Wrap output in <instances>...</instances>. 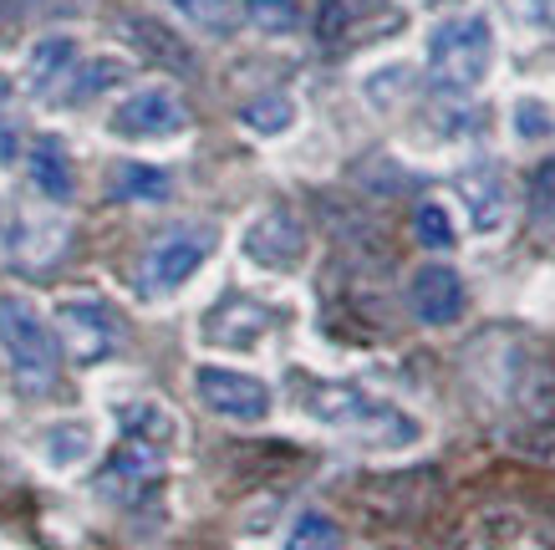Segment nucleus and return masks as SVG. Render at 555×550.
<instances>
[{"label": "nucleus", "mask_w": 555, "mask_h": 550, "mask_svg": "<svg viewBox=\"0 0 555 550\" xmlns=\"http://www.w3.org/2000/svg\"><path fill=\"white\" fill-rule=\"evenodd\" d=\"M128 36L149 51L153 62H169V67H179V72H189V62H194L184 41H179L169 26H158V21H128Z\"/></svg>", "instance_id": "nucleus-13"}, {"label": "nucleus", "mask_w": 555, "mask_h": 550, "mask_svg": "<svg viewBox=\"0 0 555 550\" xmlns=\"http://www.w3.org/2000/svg\"><path fill=\"white\" fill-rule=\"evenodd\" d=\"M413 225H418V240L428 251H449V245H454V225H449V215H443L438 204H423Z\"/></svg>", "instance_id": "nucleus-23"}, {"label": "nucleus", "mask_w": 555, "mask_h": 550, "mask_svg": "<svg viewBox=\"0 0 555 550\" xmlns=\"http://www.w3.org/2000/svg\"><path fill=\"white\" fill-rule=\"evenodd\" d=\"M189 128V107L169 87H143L113 113V133L118 138H169Z\"/></svg>", "instance_id": "nucleus-8"}, {"label": "nucleus", "mask_w": 555, "mask_h": 550, "mask_svg": "<svg viewBox=\"0 0 555 550\" xmlns=\"http://www.w3.org/2000/svg\"><path fill=\"white\" fill-rule=\"evenodd\" d=\"M72 56H77V47H72L67 36H47V41H41V47L31 51V67H26V82H31L36 92H47V87L56 82L62 72H67Z\"/></svg>", "instance_id": "nucleus-17"}, {"label": "nucleus", "mask_w": 555, "mask_h": 550, "mask_svg": "<svg viewBox=\"0 0 555 550\" xmlns=\"http://www.w3.org/2000/svg\"><path fill=\"white\" fill-rule=\"evenodd\" d=\"M489 51H494V41H489V21L485 16L449 21V26H438L434 41H428V72H434L438 87L469 92V87L485 82Z\"/></svg>", "instance_id": "nucleus-3"}, {"label": "nucleus", "mask_w": 555, "mask_h": 550, "mask_svg": "<svg viewBox=\"0 0 555 550\" xmlns=\"http://www.w3.org/2000/svg\"><path fill=\"white\" fill-rule=\"evenodd\" d=\"M301 408L317 423L337 429L341 438H357V444H372V449H408L418 444V418H408L403 408L372 398L352 383H311L301 393Z\"/></svg>", "instance_id": "nucleus-1"}, {"label": "nucleus", "mask_w": 555, "mask_h": 550, "mask_svg": "<svg viewBox=\"0 0 555 550\" xmlns=\"http://www.w3.org/2000/svg\"><path fill=\"white\" fill-rule=\"evenodd\" d=\"M189 21H199L204 31H230V0H173Z\"/></svg>", "instance_id": "nucleus-24"}, {"label": "nucleus", "mask_w": 555, "mask_h": 550, "mask_svg": "<svg viewBox=\"0 0 555 550\" xmlns=\"http://www.w3.org/2000/svg\"><path fill=\"white\" fill-rule=\"evenodd\" d=\"M270 327H275V311L260 306V300H240V296L219 300L215 311L204 317V336H209V342H224V347H250Z\"/></svg>", "instance_id": "nucleus-11"}, {"label": "nucleus", "mask_w": 555, "mask_h": 550, "mask_svg": "<svg viewBox=\"0 0 555 550\" xmlns=\"http://www.w3.org/2000/svg\"><path fill=\"white\" fill-rule=\"evenodd\" d=\"M122 77H128V67H122V62H87V67L77 72V82L67 87V98L82 102V98H92V92H102V87L122 82Z\"/></svg>", "instance_id": "nucleus-21"}, {"label": "nucleus", "mask_w": 555, "mask_h": 550, "mask_svg": "<svg viewBox=\"0 0 555 550\" xmlns=\"http://www.w3.org/2000/svg\"><path fill=\"white\" fill-rule=\"evenodd\" d=\"M31 179L47 200H67L72 194V164H67V153H62L56 138H41L31 149Z\"/></svg>", "instance_id": "nucleus-12"}, {"label": "nucleus", "mask_w": 555, "mask_h": 550, "mask_svg": "<svg viewBox=\"0 0 555 550\" xmlns=\"http://www.w3.org/2000/svg\"><path fill=\"white\" fill-rule=\"evenodd\" d=\"M209 251H215V234L199 230V225L164 234V240L143 255V276H138V285H143L149 296H169V291H179V285L204 266V255Z\"/></svg>", "instance_id": "nucleus-5"}, {"label": "nucleus", "mask_w": 555, "mask_h": 550, "mask_svg": "<svg viewBox=\"0 0 555 550\" xmlns=\"http://www.w3.org/2000/svg\"><path fill=\"white\" fill-rule=\"evenodd\" d=\"M199 402L219 418H235V423H260L270 413V387L250 372H230V367H199L194 372Z\"/></svg>", "instance_id": "nucleus-6"}, {"label": "nucleus", "mask_w": 555, "mask_h": 550, "mask_svg": "<svg viewBox=\"0 0 555 550\" xmlns=\"http://www.w3.org/2000/svg\"><path fill=\"white\" fill-rule=\"evenodd\" d=\"M306 251V234L301 225L286 215V209H270V215H260L245 230V255H250L255 266H266V270H286L296 266Z\"/></svg>", "instance_id": "nucleus-9"}, {"label": "nucleus", "mask_w": 555, "mask_h": 550, "mask_svg": "<svg viewBox=\"0 0 555 550\" xmlns=\"http://www.w3.org/2000/svg\"><path fill=\"white\" fill-rule=\"evenodd\" d=\"M0 347L11 357L21 387L47 393L56 383V367H62V342L47 332V321L36 317L31 300L21 296H0Z\"/></svg>", "instance_id": "nucleus-2"}, {"label": "nucleus", "mask_w": 555, "mask_h": 550, "mask_svg": "<svg viewBox=\"0 0 555 550\" xmlns=\"http://www.w3.org/2000/svg\"><path fill=\"white\" fill-rule=\"evenodd\" d=\"M245 16L260 31H296L301 26V0H245Z\"/></svg>", "instance_id": "nucleus-18"}, {"label": "nucleus", "mask_w": 555, "mask_h": 550, "mask_svg": "<svg viewBox=\"0 0 555 550\" xmlns=\"http://www.w3.org/2000/svg\"><path fill=\"white\" fill-rule=\"evenodd\" d=\"M56 327H62V347L77 357V362H102L113 357V347L122 342V321L107 300L92 296H67L56 306Z\"/></svg>", "instance_id": "nucleus-4"}, {"label": "nucleus", "mask_w": 555, "mask_h": 550, "mask_svg": "<svg viewBox=\"0 0 555 550\" xmlns=\"http://www.w3.org/2000/svg\"><path fill=\"white\" fill-rule=\"evenodd\" d=\"M240 117H245V128H255V133H281V128H291L296 107H291V98L270 92V98H255Z\"/></svg>", "instance_id": "nucleus-20"}, {"label": "nucleus", "mask_w": 555, "mask_h": 550, "mask_svg": "<svg viewBox=\"0 0 555 550\" xmlns=\"http://www.w3.org/2000/svg\"><path fill=\"white\" fill-rule=\"evenodd\" d=\"M367 11H377V0H321V16H317L321 41H326V47H341Z\"/></svg>", "instance_id": "nucleus-15"}, {"label": "nucleus", "mask_w": 555, "mask_h": 550, "mask_svg": "<svg viewBox=\"0 0 555 550\" xmlns=\"http://www.w3.org/2000/svg\"><path fill=\"white\" fill-rule=\"evenodd\" d=\"M164 453H169V444H158V438L122 434L118 453H113L107 469H102L98 489L107 495V500H138L149 484H158V474H164Z\"/></svg>", "instance_id": "nucleus-7"}, {"label": "nucleus", "mask_w": 555, "mask_h": 550, "mask_svg": "<svg viewBox=\"0 0 555 550\" xmlns=\"http://www.w3.org/2000/svg\"><path fill=\"white\" fill-rule=\"evenodd\" d=\"M286 550H341V525L332 515H321V510H306L291 525Z\"/></svg>", "instance_id": "nucleus-16"}, {"label": "nucleus", "mask_w": 555, "mask_h": 550, "mask_svg": "<svg viewBox=\"0 0 555 550\" xmlns=\"http://www.w3.org/2000/svg\"><path fill=\"white\" fill-rule=\"evenodd\" d=\"M173 179L164 168H149V164H122L113 174V194L118 200H169Z\"/></svg>", "instance_id": "nucleus-14"}, {"label": "nucleus", "mask_w": 555, "mask_h": 550, "mask_svg": "<svg viewBox=\"0 0 555 550\" xmlns=\"http://www.w3.org/2000/svg\"><path fill=\"white\" fill-rule=\"evenodd\" d=\"M530 209H535V225L545 234L555 230V158L551 164H540L535 174V189H530Z\"/></svg>", "instance_id": "nucleus-22"}, {"label": "nucleus", "mask_w": 555, "mask_h": 550, "mask_svg": "<svg viewBox=\"0 0 555 550\" xmlns=\"http://www.w3.org/2000/svg\"><path fill=\"white\" fill-rule=\"evenodd\" d=\"M87 449H92V429H87V423H56L47 434V459L62 469L77 464Z\"/></svg>", "instance_id": "nucleus-19"}, {"label": "nucleus", "mask_w": 555, "mask_h": 550, "mask_svg": "<svg viewBox=\"0 0 555 550\" xmlns=\"http://www.w3.org/2000/svg\"><path fill=\"white\" fill-rule=\"evenodd\" d=\"M413 311H418V321H428V327H454L459 311H464V281H459V270L449 266H423L418 276H413Z\"/></svg>", "instance_id": "nucleus-10"}]
</instances>
